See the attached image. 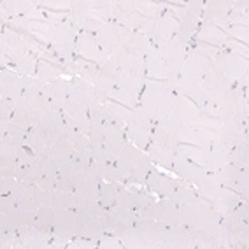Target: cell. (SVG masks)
I'll return each mask as SVG.
<instances>
[{"label":"cell","mask_w":249,"mask_h":249,"mask_svg":"<svg viewBox=\"0 0 249 249\" xmlns=\"http://www.w3.org/2000/svg\"><path fill=\"white\" fill-rule=\"evenodd\" d=\"M211 62H213L214 71L221 72L223 76L228 77L230 81H239L248 72V58H242L239 54L225 53L221 48L214 53Z\"/></svg>","instance_id":"cell-1"},{"label":"cell","mask_w":249,"mask_h":249,"mask_svg":"<svg viewBox=\"0 0 249 249\" xmlns=\"http://www.w3.org/2000/svg\"><path fill=\"white\" fill-rule=\"evenodd\" d=\"M51 207H54L56 211L72 209V207H76V202H74V193L53 190V192H51Z\"/></svg>","instance_id":"cell-27"},{"label":"cell","mask_w":249,"mask_h":249,"mask_svg":"<svg viewBox=\"0 0 249 249\" xmlns=\"http://www.w3.org/2000/svg\"><path fill=\"white\" fill-rule=\"evenodd\" d=\"M141 155H142V153H141V149H139L135 144L124 142L123 147H121V151L116 156V161H114L116 169L120 170L124 178H128L130 170H132V167H134V163L139 160Z\"/></svg>","instance_id":"cell-13"},{"label":"cell","mask_w":249,"mask_h":249,"mask_svg":"<svg viewBox=\"0 0 249 249\" xmlns=\"http://www.w3.org/2000/svg\"><path fill=\"white\" fill-rule=\"evenodd\" d=\"M36 184L39 188H42V190H46V192H53V190H56V184H54V181L49 178V176H46V174H42V176L37 179Z\"/></svg>","instance_id":"cell-43"},{"label":"cell","mask_w":249,"mask_h":249,"mask_svg":"<svg viewBox=\"0 0 249 249\" xmlns=\"http://www.w3.org/2000/svg\"><path fill=\"white\" fill-rule=\"evenodd\" d=\"M14 116V100L2 98L0 102V124H9Z\"/></svg>","instance_id":"cell-34"},{"label":"cell","mask_w":249,"mask_h":249,"mask_svg":"<svg viewBox=\"0 0 249 249\" xmlns=\"http://www.w3.org/2000/svg\"><path fill=\"white\" fill-rule=\"evenodd\" d=\"M151 142L156 144H170L172 137H170L169 130L165 126H151Z\"/></svg>","instance_id":"cell-37"},{"label":"cell","mask_w":249,"mask_h":249,"mask_svg":"<svg viewBox=\"0 0 249 249\" xmlns=\"http://www.w3.org/2000/svg\"><path fill=\"white\" fill-rule=\"evenodd\" d=\"M27 144H28V147L32 149V153H34V155H37V156H39L40 153L48 147V144H46V141L42 139V135H40V132L37 130V126H30V130H28Z\"/></svg>","instance_id":"cell-30"},{"label":"cell","mask_w":249,"mask_h":249,"mask_svg":"<svg viewBox=\"0 0 249 249\" xmlns=\"http://www.w3.org/2000/svg\"><path fill=\"white\" fill-rule=\"evenodd\" d=\"M128 134L124 132L121 126H116L111 123H104V130H102V144H104V151L109 156L116 158L118 153L121 151L123 144L126 142Z\"/></svg>","instance_id":"cell-6"},{"label":"cell","mask_w":249,"mask_h":249,"mask_svg":"<svg viewBox=\"0 0 249 249\" xmlns=\"http://www.w3.org/2000/svg\"><path fill=\"white\" fill-rule=\"evenodd\" d=\"M18 204H16V198L13 195H7V196H0V213H9V211L16 209Z\"/></svg>","instance_id":"cell-39"},{"label":"cell","mask_w":249,"mask_h":249,"mask_svg":"<svg viewBox=\"0 0 249 249\" xmlns=\"http://www.w3.org/2000/svg\"><path fill=\"white\" fill-rule=\"evenodd\" d=\"M77 207L72 209H62L56 211V218H54V235L62 237L65 240L76 239V228H77Z\"/></svg>","instance_id":"cell-5"},{"label":"cell","mask_w":249,"mask_h":249,"mask_svg":"<svg viewBox=\"0 0 249 249\" xmlns=\"http://www.w3.org/2000/svg\"><path fill=\"white\" fill-rule=\"evenodd\" d=\"M13 179L14 178H2V179H0V195H2V196L11 195V188H13Z\"/></svg>","instance_id":"cell-46"},{"label":"cell","mask_w":249,"mask_h":249,"mask_svg":"<svg viewBox=\"0 0 249 249\" xmlns=\"http://www.w3.org/2000/svg\"><path fill=\"white\" fill-rule=\"evenodd\" d=\"M18 151H19V146H16L9 139H5L0 144V160L18 161Z\"/></svg>","instance_id":"cell-33"},{"label":"cell","mask_w":249,"mask_h":249,"mask_svg":"<svg viewBox=\"0 0 249 249\" xmlns=\"http://www.w3.org/2000/svg\"><path fill=\"white\" fill-rule=\"evenodd\" d=\"M153 170V160L149 158V155H141L139 160L134 163L132 170H130L128 178H126V184L130 186H137V184H146L147 174Z\"/></svg>","instance_id":"cell-14"},{"label":"cell","mask_w":249,"mask_h":249,"mask_svg":"<svg viewBox=\"0 0 249 249\" xmlns=\"http://www.w3.org/2000/svg\"><path fill=\"white\" fill-rule=\"evenodd\" d=\"M95 100L104 106V104H107L109 100H111V95L106 93V91H104V89H100V88H95Z\"/></svg>","instance_id":"cell-47"},{"label":"cell","mask_w":249,"mask_h":249,"mask_svg":"<svg viewBox=\"0 0 249 249\" xmlns=\"http://www.w3.org/2000/svg\"><path fill=\"white\" fill-rule=\"evenodd\" d=\"M130 58H132V53H130L128 49L124 48V44H123L118 51H116V53H112L111 56H109V60L114 63V67L118 69V71H124V69L128 67Z\"/></svg>","instance_id":"cell-32"},{"label":"cell","mask_w":249,"mask_h":249,"mask_svg":"<svg viewBox=\"0 0 249 249\" xmlns=\"http://www.w3.org/2000/svg\"><path fill=\"white\" fill-rule=\"evenodd\" d=\"M16 204H18V209H21V211H37V209H39V205L32 200L28 195L18 198V200H16Z\"/></svg>","instance_id":"cell-42"},{"label":"cell","mask_w":249,"mask_h":249,"mask_svg":"<svg viewBox=\"0 0 249 249\" xmlns=\"http://www.w3.org/2000/svg\"><path fill=\"white\" fill-rule=\"evenodd\" d=\"M176 149H178V144L174 142V141L170 144L151 142L149 147H147V153H149V158L153 161L161 165L163 169L172 170V161H174V155H176Z\"/></svg>","instance_id":"cell-11"},{"label":"cell","mask_w":249,"mask_h":249,"mask_svg":"<svg viewBox=\"0 0 249 249\" xmlns=\"http://www.w3.org/2000/svg\"><path fill=\"white\" fill-rule=\"evenodd\" d=\"M195 37L198 40H202V42H205V44L216 46V48H221L223 42L227 40V34L214 23H202Z\"/></svg>","instance_id":"cell-19"},{"label":"cell","mask_w":249,"mask_h":249,"mask_svg":"<svg viewBox=\"0 0 249 249\" xmlns=\"http://www.w3.org/2000/svg\"><path fill=\"white\" fill-rule=\"evenodd\" d=\"M81 209H85L88 214H91V216H97V218H100V216L104 214V207L100 205V202H98V200L88 202V204H86L85 207H81Z\"/></svg>","instance_id":"cell-41"},{"label":"cell","mask_w":249,"mask_h":249,"mask_svg":"<svg viewBox=\"0 0 249 249\" xmlns=\"http://www.w3.org/2000/svg\"><path fill=\"white\" fill-rule=\"evenodd\" d=\"M193 213H195V204L179 205V225H182V227H192Z\"/></svg>","instance_id":"cell-36"},{"label":"cell","mask_w":249,"mask_h":249,"mask_svg":"<svg viewBox=\"0 0 249 249\" xmlns=\"http://www.w3.org/2000/svg\"><path fill=\"white\" fill-rule=\"evenodd\" d=\"M54 218H56V209L51 205H42L37 209L36 221L32 223V227H36L44 235H53L54 233Z\"/></svg>","instance_id":"cell-18"},{"label":"cell","mask_w":249,"mask_h":249,"mask_svg":"<svg viewBox=\"0 0 249 249\" xmlns=\"http://www.w3.org/2000/svg\"><path fill=\"white\" fill-rule=\"evenodd\" d=\"M37 58H34V56H25L21 60V62L18 63V71H19V74L21 76H32V77H36V74H37Z\"/></svg>","instance_id":"cell-35"},{"label":"cell","mask_w":249,"mask_h":249,"mask_svg":"<svg viewBox=\"0 0 249 249\" xmlns=\"http://www.w3.org/2000/svg\"><path fill=\"white\" fill-rule=\"evenodd\" d=\"M77 228L76 233L79 237H98L102 233V227H100V219L97 216H91L85 209L77 207Z\"/></svg>","instance_id":"cell-12"},{"label":"cell","mask_w":249,"mask_h":249,"mask_svg":"<svg viewBox=\"0 0 249 249\" xmlns=\"http://www.w3.org/2000/svg\"><path fill=\"white\" fill-rule=\"evenodd\" d=\"M76 53L79 54V58H83V60H86V62L95 63V65H98V67L104 65V63L109 60V56L100 49L97 39H95L93 36H89V34L79 36L77 44H76Z\"/></svg>","instance_id":"cell-4"},{"label":"cell","mask_w":249,"mask_h":249,"mask_svg":"<svg viewBox=\"0 0 249 249\" xmlns=\"http://www.w3.org/2000/svg\"><path fill=\"white\" fill-rule=\"evenodd\" d=\"M230 83L231 81L223 76L221 72L211 69V71L200 79V88L204 89V91H221V93H225V91L230 88Z\"/></svg>","instance_id":"cell-20"},{"label":"cell","mask_w":249,"mask_h":249,"mask_svg":"<svg viewBox=\"0 0 249 249\" xmlns=\"http://www.w3.org/2000/svg\"><path fill=\"white\" fill-rule=\"evenodd\" d=\"M27 195L36 202L39 207L42 205H51V192H46L37 184H27Z\"/></svg>","instance_id":"cell-31"},{"label":"cell","mask_w":249,"mask_h":249,"mask_svg":"<svg viewBox=\"0 0 249 249\" xmlns=\"http://www.w3.org/2000/svg\"><path fill=\"white\" fill-rule=\"evenodd\" d=\"M156 211H158V202H151V204L144 205L142 209H139L141 218H149V219H156Z\"/></svg>","instance_id":"cell-40"},{"label":"cell","mask_w":249,"mask_h":249,"mask_svg":"<svg viewBox=\"0 0 249 249\" xmlns=\"http://www.w3.org/2000/svg\"><path fill=\"white\" fill-rule=\"evenodd\" d=\"M135 193H137V209H142L144 205L155 202V198H153V195L149 192H135Z\"/></svg>","instance_id":"cell-45"},{"label":"cell","mask_w":249,"mask_h":249,"mask_svg":"<svg viewBox=\"0 0 249 249\" xmlns=\"http://www.w3.org/2000/svg\"><path fill=\"white\" fill-rule=\"evenodd\" d=\"M0 91H2V98H11V100H18L23 98L25 89L21 85V77L16 76L14 72L5 71V67H2V76H0Z\"/></svg>","instance_id":"cell-10"},{"label":"cell","mask_w":249,"mask_h":249,"mask_svg":"<svg viewBox=\"0 0 249 249\" xmlns=\"http://www.w3.org/2000/svg\"><path fill=\"white\" fill-rule=\"evenodd\" d=\"M86 170H83L81 167H77L74 161H65V163H60V178L65 181V186L71 193L76 192L77 182L81 181L83 174Z\"/></svg>","instance_id":"cell-22"},{"label":"cell","mask_w":249,"mask_h":249,"mask_svg":"<svg viewBox=\"0 0 249 249\" xmlns=\"http://www.w3.org/2000/svg\"><path fill=\"white\" fill-rule=\"evenodd\" d=\"M170 198H172L178 205H184V204H196L198 198H200V195H198L195 190H192V188L181 186V184L178 182L176 188H174L172 195H170Z\"/></svg>","instance_id":"cell-25"},{"label":"cell","mask_w":249,"mask_h":249,"mask_svg":"<svg viewBox=\"0 0 249 249\" xmlns=\"http://www.w3.org/2000/svg\"><path fill=\"white\" fill-rule=\"evenodd\" d=\"M135 227L139 230L142 231L144 237H146L149 242H161L167 235V230L170 227H165L163 223L156 221V219H149V218H141L137 223H135Z\"/></svg>","instance_id":"cell-15"},{"label":"cell","mask_w":249,"mask_h":249,"mask_svg":"<svg viewBox=\"0 0 249 249\" xmlns=\"http://www.w3.org/2000/svg\"><path fill=\"white\" fill-rule=\"evenodd\" d=\"M62 112L51 111V109H49V111H46L44 114H42L40 121L36 124L37 130L40 132V135H42V139L46 141L48 146H53L54 141L60 139L65 132H67L65 123H63Z\"/></svg>","instance_id":"cell-2"},{"label":"cell","mask_w":249,"mask_h":249,"mask_svg":"<svg viewBox=\"0 0 249 249\" xmlns=\"http://www.w3.org/2000/svg\"><path fill=\"white\" fill-rule=\"evenodd\" d=\"M102 111H104V121L106 123L116 124V126H121V128H123V124L128 123V118H130L128 107L120 106V104L109 100V102L102 106Z\"/></svg>","instance_id":"cell-16"},{"label":"cell","mask_w":249,"mask_h":249,"mask_svg":"<svg viewBox=\"0 0 249 249\" xmlns=\"http://www.w3.org/2000/svg\"><path fill=\"white\" fill-rule=\"evenodd\" d=\"M227 158H228L227 151H221V149H211V151H207V158H205L204 169L211 170V172L219 170L221 167H225V165L228 163Z\"/></svg>","instance_id":"cell-28"},{"label":"cell","mask_w":249,"mask_h":249,"mask_svg":"<svg viewBox=\"0 0 249 249\" xmlns=\"http://www.w3.org/2000/svg\"><path fill=\"white\" fill-rule=\"evenodd\" d=\"M51 147H53V156H54V160L58 161V165L65 163V161H71L72 155H74V147H72L71 141L65 137V134L60 139H56Z\"/></svg>","instance_id":"cell-23"},{"label":"cell","mask_w":249,"mask_h":249,"mask_svg":"<svg viewBox=\"0 0 249 249\" xmlns=\"http://www.w3.org/2000/svg\"><path fill=\"white\" fill-rule=\"evenodd\" d=\"M248 158H249V149H248V139L240 141L231 151H228V163L231 165H239V167H244L248 165Z\"/></svg>","instance_id":"cell-26"},{"label":"cell","mask_w":249,"mask_h":249,"mask_svg":"<svg viewBox=\"0 0 249 249\" xmlns=\"http://www.w3.org/2000/svg\"><path fill=\"white\" fill-rule=\"evenodd\" d=\"M172 172H176L179 178L186 179L190 184H195V186H200V182L205 179L207 176V170L200 165H196L195 161L188 160L186 156L176 153L174 155V161H172Z\"/></svg>","instance_id":"cell-3"},{"label":"cell","mask_w":249,"mask_h":249,"mask_svg":"<svg viewBox=\"0 0 249 249\" xmlns=\"http://www.w3.org/2000/svg\"><path fill=\"white\" fill-rule=\"evenodd\" d=\"M170 114L178 116L184 126H192L198 120V109L186 97H174L170 102Z\"/></svg>","instance_id":"cell-8"},{"label":"cell","mask_w":249,"mask_h":249,"mask_svg":"<svg viewBox=\"0 0 249 249\" xmlns=\"http://www.w3.org/2000/svg\"><path fill=\"white\" fill-rule=\"evenodd\" d=\"M116 72H118V69L114 67V63L111 62V60H107L104 65H100V71H98V76H104V77H111V79H114Z\"/></svg>","instance_id":"cell-44"},{"label":"cell","mask_w":249,"mask_h":249,"mask_svg":"<svg viewBox=\"0 0 249 249\" xmlns=\"http://www.w3.org/2000/svg\"><path fill=\"white\" fill-rule=\"evenodd\" d=\"M144 71L147 79H167V65L161 54H149L144 56Z\"/></svg>","instance_id":"cell-21"},{"label":"cell","mask_w":249,"mask_h":249,"mask_svg":"<svg viewBox=\"0 0 249 249\" xmlns=\"http://www.w3.org/2000/svg\"><path fill=\"white\" fill-rule=\"evenodd\" d=\"M176 184H178V181H174V179L169 178L167 174L156 172L155 169L147 174V179H146L147 190L156 193V195H160L161 198H170Z\"/></svg>","instance_id":"cell-7"},{"label":"cell","mask_w":249,"mask_h":249,"mask_svg":"<svg viewBox=\"0 0 249 249\" xmlns=\"http://www.w3.org/2000/svg\"><path fill=\"white\" fill-rule=\"evenodd\" d=\"M156 221L163 223L165 227L179 225V205L172 198L160 200L158 202V211H156Z\"/></svg>","instance_id":"cell-17"},{"label":"cell","mask_w":249,"mask_h":249,"mask_svg":"<svg viewBox=\"0 0 249 249\" xmlns=\"http://www.w3.org/2000/svg\"><path fill=\"white\" fill-rule=\"evenodd\" d=\"M116 207H123V209H132V211H139L137 209V193L132 192V190H126L123 186L118 196H116Z\"/></svg>","instance_id":"cell-29"},{"label":"cell","mask_w":249,"mask_h":249,"mask_svg":"<svg viewBox=\"0 0 249 249\" xmlns=\"http://www.w3.org/2000/svg\"><path fill=\"white\" fill-rule=\"evenodd\" d=\"M123 44L130 53L141 54V56H146L149 48H151V42H149V40L146 39V36H142L141 32H134L132 37H130L126 42H123Z\"/></svg>","instance_id":"cell-24"},{"label":"cell","mask_w":249,"mask_h":249,"mask_svg":"<svg viewBox=\"0 0 249 249\" xmlns=\"http://www.w3.org/2000/svg\"><path fill=\"white\" fill-rule=\"evenodd\" d=\"M95 39H97L100 49H102L107 56H111L112 53H116V51L123 46V40H121L120 36H118V30H116V27L111 25V23H106V25L98 30Z\"/></svg>","instance_id":"cell-9"},{"label":"cell","mask_w":249,"mask_h":249,"mask_svg":"<svg viewBox=\"0 0 249 249\" xmlns=\"http://www.w3.org/2000/svg\"><path fill=\"white\" fill-rule=\"evenodd\" d=\"M100 227H102V231H112L116 228V225H118V221L114 219V216H112L111 213H106L100 216Z\"/></svg>","instance_id":"cell-38"}]
</instances>
